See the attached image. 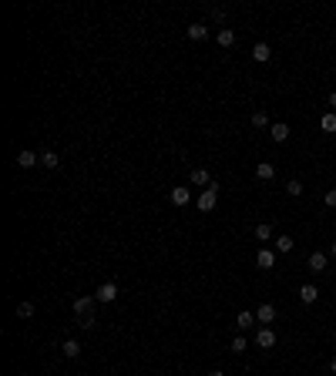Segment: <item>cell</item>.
I'll list each match as a JSON object with an SVG mask.
<instances>
[{
	"label": "cell",
	"instance_id": "cell-24",
	"mask_svg": "<svg viewBox=\"0 0 336 376\" xmlns=\"http://www.w3.org/2000/svg\"><path fill=\"white\" fill-rule=\"evenodd\" d=\"M17 316H21V319H31L34 316V302H21V306H17Z\"/></svg>",
	"mask_w": 336,
	"mask_h": 376
},
{
	"label": "cell",
	"instance_id": "cell-16",
	"mask_svg": "<svg viewBox=\"0 0 336 376\" xmlns=\"http://www.w3.org/2000/svg\"><path fill=\"white\" fill-rule=\"evenodd\" d=\"M256 239L259 242H269V239H272V225H269V222H259L256 225Z\"/></svg>",
	"mask_w": 336,
	"mask_h": 376
},
{
	"label": "cell",
	"instance_id": "cell-15",
	"mask_svg": "<svg viewBox=\"0 0 336 376\" xmlns=\"http://www.w3.org/2000/svg\"><path fill=\"white\" fill-rule=\"evenodd\" d=\"M189 37L192 41H205V37H209V27H205V24H189Z\"/></svg>",
	"mask_w": 336,
	"mask_h": 376
},
{
	"label": "cell",
	"instance_id": "cell-4",
	"mask_svg": "<svg viewBox=\"0 0 336 376\" xmlns=\"http://www.w3.org/2000/svg\"><path fill=\"white\" fill-rule=\"evenodd\" d=\"M94 299H98V302H114V299H118V282H101Z\"/></svg>",
	"mask_w": 336,
	"mask_h": 376
},
{
	"label": "cell",
	"instance_id": "cell-12",
	"mask_svg": "<svg viewBox=\"0 0 336 376\" xmlns=\"http://www.w3.org/2000/svg\"><path fill=\"white\" fill-rule=\"evenodd\" d=\"M192 185L209 188V185H212V178H209V171H205V168H195V171H192Z\"/></svg>",
	"mask_w": 336,
	"mask_h": 376
},
{
	"label": "cell",
	"instance_id": "cell-27",
	"mask_svg": "<svg viewBox=\"0 0 336 376\" xmlns=\"http://www.w3.org/2000/svg\"><path fill=\"white\" fill-rule=\"evenodd\" d=\"M232 349H235V353H246V339H242V336H235V339H232Z\"/></svg>",
	"mask_w": 336,
	"mask_h": 376
},
{
	"label": "cell",
	"instance_id": "cell-29",
	"mask_svg": "<svg viewBox=\"0 0 336 376\" xmlns=\"http://www.w3.org/2000/svg\"><path fill=\"white\" fill-rule=\"evenodd\" d=\"M329 108H333V114H336V91L329 94Z\"/></svg>",
	"mask_w": 336,
	"mask_h": 376
},
{
	"label": "cell",
	"instance_id": "cell-7",
	"mask_svg": "<svg viewBox=\"0 0 336 376\" xmlns=\"http://www.w3.org/2000/svg\"><path fill=\"white\" fill-rule=\"evenodd\" d=\"M272 319H276V306L262 302V306L256 309V322H262V326H266V322H272Z\"/></svg>",
	"mask_w": 336,
	"mask_h": 376
},
{
	"label": "cell",
	"instance_id": "cell-26",
	"mask_svg": "<svg viewBox=\"0 0 336 376\" xmlns=\"http://www.w3.org/2000/svg\"><path fill=\"white\" fill-rule=\"evenodd\" d=\"M94 322H98L94 316H84V319H78V326H81V329H94Z\"/></svg>",
	"mask_w": 336,
	"mask_h": 376
},
{
	"label": "cell",
	"instance_id": "cell-14",
	"mask_svg": "<svg viewBox=\"0 0 336 376\" xmlns=\"http://www.w3.org/2000/svg\"><path fill=\"white\" fill-rule=\"evenodd\" d=\"M306 266L313 269V272H323V269H326V252H313V255H309V262H306Z\"/></svg>",
	"mask_w": 336,
	"mask_h": 376
},
{
	"label": "cell",
	"instance_id": "cell-20",
	"mask_svg": "<svg viewBox=\"0 0 336 376\" xmlns=\"http://www.w3.org/2000/svg\"><path fill=\"white\" fill-rule=\"evenodd\" d=\"M292 245L296 242H292L289 235H279V239H276V252H292Z\"/></svg>",
	"mask_w": 336,
	"mask_h": 376
},
{
	"label": "cell",
	"instance_id": "cell-23",
	"mask_svg": "<svg viewBox=\"0 0 336 376\" xmlns=\"http://www.w3.org/2000/svg\"><path fill=\"white\" fill-rule=\"evenodd\" d=\"M252 124H256V128H272V124H269V114H266V111H256V114H252Z\"/></svg>",
	"mask_w": 336,
	"mask_h": 376
},
{
	"label": "cell",
	"instance_id": "cell-5",
	"mask_svg": "<svg viewBox=\"0 0 336 376\" xmlns=\"http://www.w3.org/2000/svg\"><path fill=\"white\" fill-rule=\"evenodd\" d=\"M256 266L259 269H272L276 266V249H266V245H262V249L256 252Z\"/></svg>",
	"mask_w": 336,
	"mask_h": 376
},
{
	"label": "cell",
	"instance_id": "cell-21",
	"mask_svg": "<svg viewBox=\"0 0 336 376\" xmlns=\"http://www.w3.org/2000/svg\"><path fill=\"white\" fill-rule=\"evenodd\" d=\"M319 128H323V131H329V134L336 131V114H333V111H329V114H323V121H319Z\"/></svg>",
	"mask_w": 336,
	"mask_h": 376
},
{
	"label": "cell",
	"instance_id": "cell-10",
	"mask_svg": "<svg viewBox=\"0 0 336 376\" xmlns=\"http://www.w3.org/2000/svg\"><path fill=\"white\" fill-rule=\"evenodd\" d=\"M299 299L306 302V306H313L316 299H319V289H316V286H302L299 289Z\"/></svg>",
	"mask_w": 336,
	"mask_h": 376
},
{
	"label": "cell",
	"instance_id": "cell-28",
	"mask_svg": "<svg viewBox=\"0 0 336 376\" xmlns=\"http://www.w3.org/2000/svg\"><path fill=\"white\" fill-rule=\"evenodd\" d=\"M326 205H329V209H336V188H329V192H326Z\"/></svg>",
	"mask_w": 336,
	"mask_h": 376
},
{
	"label": "cell",
	"instance_id": "cell-2",
	"mask_svg": "<svg viewBox=\"0 0 336 376\" xmlns=\"http://www.w3.org/2000/svg\"><path fill=\"white\" fill-rule=\"evenodd\" d=\"M94 302H98L94 296H81V299H74V316H78V319H84V316H94Z\"/></svg>",
	"mask_w": 336,
	"mask_h": 376
},
{
	"label": "cell",
	"instance_id": "cell-9",
	"mask_svg": "<svg viewBox=\"0 0 336 376\" xmlns=\"http://www.w3.org/2000/svg\"><path fill=\"white\" fill-rule=\"evenodd\" d=\"M172 202L185 209V205H189V202H192V192H189V188H172Z\"/></svg>",
	"mask_w": 336,
	"mask_h": 376
},
{
	"label": "cell",
	"instance_id": "cell-25",
	"mask_svg": "<svg viewBox=\"0 0 336 376\" xmlns=\"http://www.w3.org/2000/svg\"><path fill=\"white\" fill-rule=\"evenodd\" d=\"M289 195H292V199H299V195H302V181L292 178V181H289Z\"/></svg>",
	"mask_w": 336,
	"mask_h": 376
},
{
	"label": "cell",
	"instance_id": "cell-30",
	"mask_svg": "<svg viewBox=\"0 0 336 376\" xmlns=\"http://www.w3.org/2000/svg\"><path fill=\"white\" fill-rule=\"evenodd\" d=\"M329 369H333V373H336V356H333V359H329Z\"/></svg>",
	"mask_w": 336,
	"mask_h": 376
},
{
	"label": "cell",
	"instance_id": "cell-6",
	"mask_svg": "<svg viewBox=\"0 0 336 376\" xmlns=\"http://www.w3.org/2000/svg\"><path fill=\"white\" fill-rule=\"evenodd\" d=\"M269 134H272V141H289V124H286V121H276V124H272V128H269Z\"/></svg>",
	"mask_w": 336,
	"mask_h": 376
},
{
	"label": "cell",
	"instance_id": "cell-31",
	"mask_svg": "<svg viewBox=\"0 0 336 376\" xmlns=\"http://www.w3.org/2000/svg\"><path fill=\"white\" fill-rule=\"evenodd\" d=\"M329 255H336V242H333V245H329Z\"/></svg>",
	"mask_w": 336,
	"mask_h": 376
},
{
	"label": "cell",
	"instance_id": "cell-13",
	"mask_svg": "<svg viewBox=\"0 0 336 376\" xmlns=\"http://www.w3.org/2000/svg\"><path fill=\"white\" fill-rule=\"evenodd\" d=\"M269 57H272V51H269V44H256V47H252V61H259V64H266Z\"/></svg>",
	"mask_w": 336,
	"mask_h": 376
},
{
	"label": "cell",
	"instance_id": "cell-1",
	"mask_svg": "<svg viewBox=\"0 0 336 376\" xmlns=\"http://www.w3.org/2000/svg\"><path fill=\"white\" fill-rule=\"evenodd\" d=\"M215 205H219V188L209 185V188H205V192L199 195V209H202V212H212Z\"/></svg>",
	"mask_w": 336,
	"mask_h": 376
},
{
	"label": "cell",
	"instance_id": "cell-8",
	"mask_svg": "<svg viewBox=\"0 0 336 376\" xmlns=\"http://www.w3.org/2000/svg\"><path fill=\"white\" fill-rule=\"evenodd\" d=\"M256 178L259 181H272V178H276V168L269 165V161H259L256 165Z\"/></svg>",
	"mask_w": 336,
	"mask_h": 376
},
{
	"label": "cell",
	"instance_id": "cell-32",
	"mask_svg": "<svg viewBox=\"0 0 336 376\" xmlns=\"http://www.w3.org/2000/svg\"><path fill=\"white\" fill-rule=\"evenodd\" d=\"M212 376H225V373H212Z\"/></svg>",
	"mask_w": 336,
	"mask_h": 376
},
{
	"label": "cell",
	"instance_id": "cell-19",
	"mask_svg": "<svg viewBox=\"0 0 336 376\" xmlns=\"http://www.w3.org/2000/svg\"><path fill=\"white\" fill-rule=\"evenodd\" d=\"M252 322H256V312H239V319H235V326H239V329H249Z\"/></svg>",
	"mask_w": 336,
	"mask_h": 376
},
{
	"label": "cell",
	"instance_id": "cell-3",
	"mask_svg": "<svg viewBox=\"0 0 336 376\" xmlns=\"http://www.w3.org/2000/svg\"><path fill=\"white\" fill-rule=\"evenodd\" d=\"M256 346H259V349H272V346H276V332L269 329V326H259V332H256Z\"/></svg>",
	"mask_w": 336,
	"mask_h": 376
},
{
	"label": "cell",
	"instance_id": "cell-22",
	"mask_svg": "<svg viewBox=\"0 0 336 376\" xmlns=\"http://www.w3.org/2000/svg\"><path fill=\"white\" fill-rule=\"evenodd\" d=\"M41 165H44V168H57V165H61V158H57L54 151H44V155H41Z\"/></svg>",
	"mask_w": 336,
	"mask_h": 376
},
{
	"label": "cell",
	"instance_id": "cell-11",
	"mask_svg": "<svg viewBox=\"0 0 336 376\" xmlns=\"http://www.w3.org/2000/svg\"><path fill=\"white\" fill-rule=\"evenodd\" d=\"M61 349H64L67 359H78V356H81V343H78V339H64V346H61Z\"/></svg>",
	"mask_w": 336,
	"mask_h": 376
},
{
	"label": "cell",
	"instance_id": "cell-18",
	"mask_svg": "<svg viewBox=\"0 0 336 376\" xmlns=\"http://www.w3.org/2000/svg\"><path fill=\"white\" fill-rule=\"evenodd\" d=\"M37 161H41V158L34 155V151H21V155H17V165L21 168H31V165H37Z\"/></svg>",
	"mask_w": 336,
	"mask_h": 376
},
{
	"label": "cell",
	"instance_id": "cell-17",
	"mask_svg": "<svg viewBox=\"0 0 336 376\" xmlns=\"http://www.w3.org/2000/svg\"><path fill=\"white\" fill-rule=\"evenodd\" d=\"M219 44H222V47H232L235 44V31H232V27H222V31H219Z\"/></svg>",
	"mask_w": 336,
	"mask_h": 376
}]
</instances>
